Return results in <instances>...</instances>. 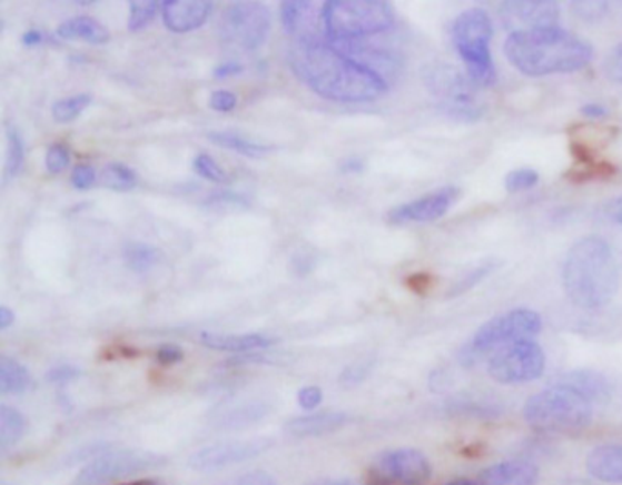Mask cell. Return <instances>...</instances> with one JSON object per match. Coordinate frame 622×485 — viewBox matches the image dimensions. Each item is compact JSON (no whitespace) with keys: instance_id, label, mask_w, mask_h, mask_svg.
<instances>
[{"instance_id":"7402d4cb","label":"cell","mask_w":622,"mask_h":485,"mask_svg":"<svg viewBox=\"0 0 622 485\" xmlns=\"http://www.w3.org/2000/svg\"><path fill=\"white\" fill-rule=\"evenodd\" d=\"M57 36L65 41H87L90 44H107L110 41V31L93 17L88 16L76 17V19L62 22L57 28Z\"/></svg>"},{"instance_id":"7bdbcfd3","label":"cell","mask_w":622,"mask_h":485,"mask_svg":"<svg viewBox=\"0 0 622 485\" xmlns=\"http://www.w3.org/2000/svg\"><path fill=\"white\" fill-rule=\"evenodd\" d=\"M208 105H210V108H213V110L223 111V113H225V111H233L234 108H236V105H238V99H236V96H234V93H230V91L218 90L214 91L213 96H210V101H208Z\"/></svg>"},{"instance_id":"b9f144b4","label":"cell","mask_w":622,"mask_h":485,"mask_svg":"<svg viewBox=\"0 0 622 485\" xmlns=\"http://www.w3.org/2000/svg\"><path fill=\"white\" fill-rule=\"evenodd\" d=\"M81 375V370L77 369V367H71V365H57L53 369L48 373V382L50 384L56 385H65L68 382H73L77 376Z\"/></svg>"},{"instance_id":"f6af8a7d","label":"cell","mask_w":622,"mask_h":485,"mask_svg":"<svg viewBox=\"0 0 622 485\" xmlns=\"http://www.w3.org/2000/svg\"><path fill=\"white\" fill-rule=\"evenodd\" d=\"M185 358V354H182L181 347L178 345H161L159 349H157V362L161 365H176Z\"/></svg>"},{"instance_id":"8fae6325","label":"cell","mask_w":622,"mask_h":485,"mask_svg":"<svg viewBox=\"0 0 622 485\" xmlns=\"http://www.w3.org/2000/svg\"><path fill=\"white\" fill-rule=\"evenodd\" d=\"M167 464V458L150 451L121 449L102 453L81 469L73 485H107L128 476L152 471Z\"/></svg>"},{"instance_id":"5b68a950","label":"cell","mask_w":622,"mask_h":485,"mask_svg":"<svg viewBox=\"0 0 622 485\" xmlns=\"http://www.w3.org/2000/svg\"><path fill=\"white\" fill-rule=\"evenodd\" d=\"M524 419L541 433H577L592 424L593 405L575 390L552 384L527 398Z\"/></svg>"},{"instance_id":"f907efd6","label":"cell","mask_w":622,"mask_h":485,"mask_svg":"<svg viewBox=\"0 0 622 485\" xmlns=\"http://www.w3.org/2000/svg\"><path fill=\"white\" fill-rule=\"evenodd\" d=\"M582 116L588 119H604L608 116V108L602 107L599 102H590L586 107H582Z\"/></svg>"},{"instance_id":"44dd1931","label":"cell","mask_w":622,"mask_h":485,"mask_svg":"<svg viewBox=\"0 0 622 485\" xmlns=\"http://www.w3.org/2000/svg\"><path fill=\"white\" fill-rule=\"evenodd\" d=\"M586 469L602 484H622V444L599 445L590 451Z\"/></svg>"},{"instance_id":"816d5d0a","label":"cell","mask_w":622,"mask_h":485,"mask_svg":"<svg viewBox=\"0 0 622 485\" xmlns=\"http://www.w3.org/2000/svg\"><path fill=\"white\" fill-rule=\"evenodd\" d=\"M46 41V36L42 33L41 30H30L26 31L24 36H22V44L24 46H39Z\"/></svg>"},{"instance_id":"7dc6e473","label":"cell","mask_w":622,"mask_h":485,"mask_svg":"<svg viewBox=\"0 0 622 485\" xmlns=\"http://www.w3.org/2000/svg\"><path fill=\"white\" fill-rule=\"evenodd\" d=\"M314 264H316V261L310 258L309 254H296V256H294L293 258L294 273L298 274V276H307V274L313 270Z\"/></svg>"},{"instance_id":"74e56055","label":"cell","mask_w":622,"mask_h":485,"mask_svg":"<svg viewBox=\"0 0 622 485\" xmlns=\"http://www.w3.org/2000/svg\"><path fill=\"white\" fill-rule=\"evenodd\" d=\"M371 369H373V364H365V362L349 365V367L339 375V384L344 385V387H355V385L362 384L364 379H367Z\"/></svg>"},{"instance_id":"cb8c5ba5","label":"cell","mask_w":622,"mask_h":485,"mask_svg":"<svg viewBox=\"0 0 622 485\" xmlns=\"http://www.w3.org/2000/svg\"><path fill=\"white\" fill-rule=\"evenodd\" d=\"M314 2L309 0H285L279 6V17H282V24L289 36L298 37V41H304L307 37V28L305 24H310V10L314 8Z\"/></svg>"},{"instance_id":"4316f807","label":"cell","mask_w":622,"mask_h":485,"mask_svg":"<svg viewBox=\"0 0 622 485\" xmlns=\"http://www.w3.org/2000/svg\"><path fill=\"white\" fill-rule=\"evenodd\" d=\"M24 433V416L10 405H0V449L8 451L16 447L22 441Z\"/></svg>"},{"instance_id":"e0dca14e","label":"cell","mask_w":622,"mask_h":485,"mask_svg":"<svg viewBox=\"0 0 622 485\" xmlns=\"http://www.w3.org/2000/svg\"><path fill=\"white\" fill-rule=\"evenodd\" d=\"M553 384L564 385L567 389L575 390L582 398H586L593 407L608 404L613 396L612 382L598 370H570L566 375L559 376Z\"/></svg>"},{"instance_id":"6f0895ef","label":"cell","mask_w":622,"mask_h":485,"mask_svg":"<svg viewBox=\"0 0 622 485\" xmlns=\"http://www.w3.org/2000/svg\"><path fill=\"white\" fill-rule=\"evenodd\" d=\"M121 485H165L162 482L157 481H137L132 482V484H121Z\"/></svg>"},{"instance_id":"db71d44e","label":"cell","mask_w":622,"mask_h":485,"mask_svg":"<svg viewBox=\"0 0 622 485\" xmlns=\"http://www.w3.org/2000/svg\"><path fill=\"white\" fill-rule=\"evenodd\" d=\"M364 170V161L362 159H347V161L342 165V172L344 174H359Z\"/></svg>"},{"instance_id":"2e32d148","label":"cell","mask_w":622,"mask_h":485,"mask_svg":"<svg viewBox=\"0 0 622 485\" xmlns=\"http://www.w3.org/2000/svg\"><path fill=\"white\" fill-rule=\"evenodd\" d=\"M210 0H167L161 2L162 22L174 33L198 30L213 13Z\"/></svg>"},{"instance_id":"6da1fadb","label":"cell","mask_w":622,"mask_h":485,"mask_svg":"<svg viewBox=\"0 0 622 485\" xmlns=\"http://www.w3.org/2000/svg\"><path fill=\"white\" fill-rule=\"evenodd\" d=\"M294 76L329 101L373 102L389 85L375 71L353 61L329 41L296 42L289 51Z\"/></svg>"},{"instance_id":"4fadbf2b","label":"cell","mask_w":622,"mask_h":485,"mask_svg":"<svg viewBox=\"0 0 622 485\" xmlns=\"http://www.w3.org/2000/svg\"><path fill=\"white\" fill-rule=\"evenodd\" d=\"M270 447H273V441H268V438L221 442V444L207 445V447L196 451L188 458V465L194 471L213 473V471L225 469V467H233V465L254 461V458H258V456L267 453Z\"/></svg>"},{"instance_id":"7a4b0ae2","label":"cell","mask_w":622,"mask_h":485,"mask_svg":"<svg viewBox=\"0 0 622 485\" xmlns=\"http://www.w3.org/2000/svg\"><path fill=\"white\" fill-rule=\"evenodd\" d=\"M506 59L527 77L575 73L593 61L592 44L559 26L541 30L512 31L504 44Z\"/></svg>"},{"instance_id":"d590c367","label":"cell","mask_w":622,"mask_h":485,"mask_svg":"<svg viewBox=\"0 0 622 485\" xmlns=\"http://www.w3.org/2000/svg\"><path fill=\"white\" fill-rule=\"evenodd\" d=\"M194 170H196L203 179L216 182V185H228V181H230L228 174L219 167L218 162L214 161L213 157L207 156V154H199V156L194 159Z\"/></svg>"},{"instance_id":"9f6ffc18","label":"cell","mask_w":622,"mask_h":485,"mask_svg":"<svg viewBox=\"0 0 622 485\" xmlns=\"http://www.w3.org/2000/svg\"><path fill=\"white\" fill-rule=\"evenodd\" d=\"M313 485H356L353 482L347 481H327V482H318V484Z\"/></svg>"},{"instance_id":"f1b7e54d","label":"cell","mask_w":622,"mask_h":485,"mask_svg":"<svg viewBox=\"0 0 622 485\" xmlns=\"http://www.w3.org/2000/svg\"><path fill=\"white\" fill-rule=\"evenodd\" d=\"M99 182L116 192H130L137 187V174L122 162H108L99 174Z\"/></svg>"},{"instance_id":"ffe728a7","label":"cell","mask_w":622,"mask_h":485,"mask_svg":"<svg viewBox=\"0 0 622 485\" xmlns=\"http://www.w3.org/2000/svg\"><path fill=\"white\" fill-rule=\"evenodd\" d=\"M201 344L208 349L223 350V353L250 354L256 350H267L278 344V339L270 338L267 334H218L203 333Z\"/></svg>"},{"instance_id":"9a60e30c","label":"cell","mask_w":622,"mask_h":485,"mask_svg":"<svg viewBox=\"0 0 622 485\" xmlns=\"http://www.w3.org/2000/svg\"><path fill=\"white\" fill-rule=\"evenodd\" d=\"M498 11L502 22L513 31L552 28L561 19V8L553 0H507Z\"/></svg>"},{"instance_id":"11a10c76","label":"cell","mask_w":622,"mask_h":485,"mask_svg":"<svg viewBox=\"0 0 622 485\" xmlns=\"http://www.w3.org/2000/svg\"><path fill=\"white\" fill-rule=\"evenodd\" d=\"M444 485H482L481 481H473V478H455V481L447 482Z\"/></svg>"},{"instance_id":"ee69618b","label":"cell","mask_w":622,"mask_h":485,"mask_svg":"<svg viewBox=\"0 0 622 485\" xmlns=\"http://www.w3.org/2000/svg\"><path fill=\"white\" fill-rule=\"evenodd\" d=\"M236 485H278V482L267 471L258 469L248 471L245 475L239 476Z\"/></svg>"},{"instance_id":"bcb514c9","label":"cell","mask_w":622,"mask_h":485,"mask_svg":"<svg viewBox=\"0 0 622 485\" xmlns=\"http://www.w3.org/2000/svg\"><path fill=\"white\" fill-rule=\"evenodd\" d=\"M208 205H210V207H238V205H241V207H247V199L241 198V196H239V194H233V192H221V194H214L213 198L208 199Z\"/></svg>"},{"instance_id":"83f0119b","label":"cell","mask_w":622,"mask_h":485,"mask_svg":"<svg viewBox=\"0 0 622 485\" xmlns=\"http://www.w3.org/2000/svg\"><path fill=\"white\" fill-rule=\"evenodd\" d=\"M122 259L137 274L150 273L161 261V253L147 242H128L122 250Z\"/></svg>"},{"instance_id":"60d3db41","label":"cell","mask_w":622,"mask_h":485,"mask_svg":"<svg viewBox=\"0 0 622 485\" xmlns=\"http://www.w3.org/2000/svg\"><path fill=\"white\" fill-rule=\"evenodd\" d=\"M324 402V393L316 385H309L298 393V404L304 410L318 409L319 404Z\"/></svg>"},{"instance_id":"f5cc1de1","label":"cell","mask_w":622,"mask_h":485,"mask_svg":"<svg viewBox=\"0 0 622 485\" xmlns=\"http://www.w3.org/2000/svg\"><path fill=\"white\" fill-rule=\"evenodd\" d=\"M13 321H16V314L8 307H0V330L10 329Z\"/></svg>"},{"instance_id":"9c48e42d","label":"cell","mask_w":622,"mask_h":485,"mask_svg":"<svg viewBox=\"0 0 622 485\" xmlns=\"http://www.w3.org/2000/svg\"><path fill=\"white\" fill-rule=\"evenodd\" d=\"M270 11L264 2L238 0L225 8L221 17V37L228 44L245 51L258 50L270 33Z\"/></svg>"},{"instance_id":"1f68e13d","label":"cell","mask_w":622,"mask_h":485,"mask_svg":"<svg viewBox=\"0 0 622 485\" xmlns=\"http://www.w3.org/2000/svg\"><path fill=\"white\" fill-rule=\"evenodd\" d=\"M91 96L88 93H79V96L67 97L57 101L51 108V116L56 122L68 125V122L76 121L77 117L81 116L82 111L90 107Z\"/></svg>"},{"instance_id":"836d02e7","label":"cell","mask_w":622,"mask_h":485,"mask_svg":"<svg viewBox=\"0 0 622 485\" xmlns=\"http://www.w3.org/2000/svg\"><path fill=\"white\" fill-rule=\"evenodd\" d=\"M541 181V174L533 170V168H516L512 172L507 174L506 190L510 194L526 192V190H532Z\"/></svg>"},{"instance_id":"d6a6232c","label":"cell","mask_w":622,"mask_h":485,"mask_svg":"<svg viewBox=\"0 0 622 485\" xmlns=\"http://www.w3.org/2000/svg\"><path fill=\"white\" fill-rule=\"evenodd\" d=\"M130 17H128V30L141 31L154 21L157 10L161 8V2L157 0H134L128 4Z\"/></svg>"},{"instance_id":"e575fe53","label":"cell","mask_w":622,"mask_h":485,"mask_svg":"<svg viewBox=\"0 0 622 485\" xmlns=\"http://www.w3.org/2000/svg\"><path fill=\"white\" fill-rule=\"evenodd\" d=\"M570 8L573 10V16L579 17L584 22H598L608 16L606 0H577L572 2Z\"/></svg>"},{"instance_id":"d4e9b609","label":"cell","mask_w":622,"mask_h":485,"mask_svg":"<svg viewBox=\"0 0 622 485\" xmlns=\"http://www.w3.org/2000/svg\"><path fill=\"white\" fill-rule=\"evenodd\" d=\"M30 387V370L10 356H0V395H22Z\"/></svg>"},{"instance_id":"5bb4252c","label":"cell","mask_w":622,"mask_h":485,"mask_svg":"<svg viewBox=\"0 0 622 485\" xmlns=\"http://www.w3.org/2000/svg\"><path fill=\"white\" fill-rule=\"evenodd\" d=\"M462 192L458 187L438 188L435 192L425 194L415 201L404 202L401 207L393 208L387 214V219L393 225H422V222L438 221L455 207V202L461 198Z\"/></svg>"},{"instance_id":"4dcf8cb0","label":"cell","mask_w":622,"mask_h":485,"mask_svg":"<svg viewBox=\"0 0 622 485\" xmlns=\"http://www.w3.org/2000/svg\"><path fill=\"white\" fill-rule=\"evenodd\" d=\"M498 267H501L498 261L490 259V261H484V264L471 268L470 273L456 279L455 285L451 287L450 298H456V296H462V294L470 293L473 288L478 287V285H481L484 279L490 278L491 274L495 273Z\"/></svg>"},{"instance_id":"f546056e","label":"cell","mask_w":622,"mask_h":485,"mask_svg":"<svg viewBox=\"0 0 622 485\" xmlns=\"http://www.w3.org/2000/svg\"><path fill=\"white\" fill-rule=\"evenodd\" d=\"M6 139H8V147H6L4 179L8 181L19 176L24 167V142L21 133L11 127L6 130Z\"/></svg>"},{"instance_id":"ab89813d","label":"cell","mask_w":622,"mask_h":485,"mask_svg":"<svg viewBox=\"0 0 622 485\" xmlns=\"http://www.w3.org/2000/svg\"><path fill=\"white\" fill-rule=\"evenodd\" d=\"M604 73H606L608 79L618 85H622V42L615 46L610 56L606 57L604 61Z\"/></svg>"},{"instance_id":"603a6c76","label":"cell","mask_w":622,"mask_h":485,"mask_svg":"<svg viewBox=\"0 0 622 485\" xmlns=\"http://www.w3.org/2000/svg\"><path fill=\"white\" fill-rule=\"evenodd\" d=\"M270 413V407L264 402H250V404L236 405L230 409L223 410L216 419L219 429H245L253 424H258Z\"/></svg>"},{"instance_id":"f35d334b","label":"cell","mask_w":622,"mask_h":485,"mask_svg":"<svg viewBox=\"0 0 622 485\" xmlns=\"http://www.w3.org/2000/svg\"><path fill=\"white\" fill-rule=\"evenodd\" d=\"M96 168L90 167V165H77V167L73 168V174H71V185H73L77 190H88V188L96 185Z\"/></svg>"},{"instance_id":"c3c4849f","label":"cell","mask_w":622,"mask_h":485,"mask_svg":"<svg viewBox=\"0 0 622 485\" xmlns=\"http://www.w3.org/2000/svg\"><path fill=\"white\" fill-rule=\"evenodd\" d=\"M244 71V67L239 62H225L221 67L214 70L216 79H228V77L239 76Z\"/></svg>"},{"instance_id":"681fc988","label":"cell","mask_w":622,"mask_h":485,"mask_svg":"<svg viewBox=\"0 0 622 485\" xmlns=\"http://www.w3.org/2000/svg\"><path fill=\"white\" fill-rule=\"evenodd\" d=\"M604 212H606V218L610 221L615 222V225H622V196L608 202Z\"/></svg>"},{"instance_id":"30bf717a","label":"cell","mask_w":622,"mask_h":485,"mask_svg":"<svg viewBox=\"0 0 622 485\" xmlns=\"http://www.w3.org/2000/svg\"><path fill=\"white\" fill-rule=\"evenodd\" d=\"M546 369V354L535 339H522L487 359V375L502 385L532 384Z\"/></svg>"},{"instance_id":"ba28073f","label":"cell","mask_w":622,"mask_h":485,"mask_svg":"<svg viewBox=\"0 0 622 485\" xmlns=\"http://www.w3.org/2000/svg\"><path fill=\"white\" fill-rule=\"evenodd\" d=\"M425 87L438 99L442 110L458 121H476L484 116V107L476 96V87L471 82L467 73L458 68L433 62L424 68Z\"/></svg>"},{"instance_id":"484cf974","label":"cell","mask_w":622,"mask_h":485,"mask_svg":"<svg viewBox=\"0 0 622 485\" xmlns=\"http://www.w3.org/2000/svg\"><path fill=\"white\" fill-rule=\"evenodd\" d=\"M207 137L218 147L227 148V150H233V152L241 154L245 157H253V159H258V157H264L265 154L273 152V147L250 141L247 137L239 136L236 132H210Z\"/></svg>"},{"instance_id":"8d00e7d4","label":"cell","mask_w":622,"mask_h":485,"mask_svg":"<svg viewBox=\"0 0 622 485\" xmlns=\"http://www.w3.org/2000/svg\"><path fill=\"white\" fill-rule=\"evenodd\" d=\"M71 154L70 148L65 147L61 142L51 145L46 152V170L50 174H61L67 170L70 165Z\"/></svg>"},{"instance_id":"277c9868","label":"cell","mask_w":622,"mask_h":485,"mask_svg":"<svg viewBox=\"0 0 622 485\" xmlns=\"http://www.w3.org/2000/svg\"><path fill=\"white\" fill-rule=\"evenodd\" d=\"M327 41H362L395 24V10L384 0H329L322 4Z\"/></svg>"},{"instance_id":"52a82bcc","label":"cell","mask_w":622,"mask_h":485,"mask_svg":"<svg viewBox=\"0 0 622 485\" xmlns=\"http://www.w3.org/2000/svg\"><path fill=\"white\" fill-rule=\"evenodd\" d=\"M451 42L466 67L476 88H491L496 82V67L491 53L493 24L486 11L473 8L462 11L451 24Z\"/></svg>"},{"instance_id":"ac0fdd59","label":"cell","mask_w":622,"mask_h":485,"mask_svg":"<svg viewBox=\"0 0 622 485\" xmlns=\"http://www.w3.org/2000/svg\"><path fill=\"white\" fill-rule=\"evenodd\" d=\"M541 478L539 467L524 458L498 462L482 471V485H536Z\"/></svg>"},{"instance_id":"3957f363","label":"cell","mask_w":622,"mask_h":485,"mask_svg":"<svg viewBox=\"0 0 622 485\" xmlns=\"http://www.w3.org/2000/svg\"><path fill=\"white\" fill-rule=\"evenodd\" d=\"M562 287L577 309L599 313L613 304L619 293L618 259L608 241L586 236L573 242L562 264Z\"/></svg>"},{"instance_id":"8992f818","label":"cell","mask_w":622,"mask_h":485,"mask_svg":"<svg viewBox=\"0 0 622 485\" xmlns=\"http://www.w3.org/2000/svg\"><path fill=\"white\" fill-rule=\"evenodd\" d=\"M542 330V316L533 309H512L482 325L458 350V364L466 369L490 359L496 350L522 339H535Z\"/></svg>"},{"instance_id":"d6986e66","label":"cell","mask_w":622,"mask_h":485,"mask_svg":"<svg viewBox=\"0 0 622 485\" xmlns=\"http://www.w3.org/2000/svg\"><path fill=\"white\" fill-rule=\"evenodd\" d=\"M349 415L339 410H325L314 415L298 416L285 425L287 435L293 438H319V436L333 435L336 430L344 429L349 424Z\"/></svg>"},{"instance_id":"7c38bea8","label":"cell","mask_w":622,"mask_h":485,"mask_svg":"<svg viewBox=\"0 0 622 485\" xmlns=\"http://www.w3.org/2000/svg\"><path fill=\"white\" fill-rule=\"evenodd\" d=\"M373 473L379 485H425L433 475L427 456L418 449L385 451L373 464Z\"/></svg>"}]
</instances>
